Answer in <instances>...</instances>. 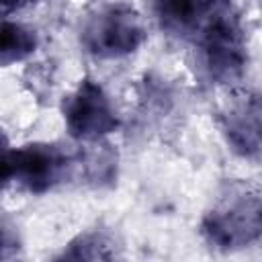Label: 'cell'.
<instances>
[{
	"mask_svg": "<svg viewBox=\"0 0 262 262\" xmlns=\"http://www.w3.org/2000/svg\"><path fill=\"white\" fill-rule=\"evenodd\" d=\"M66 158L51 145H25L12 149V178L20 180L31 192L49 190L63 174Z\"/></svg>",
	"mask_w": 262,
	"mask_h": 262,
	"instance_id": "cell-5",
	"label": "cell"
},
{
	"mask_svg": "<svg viewBox=\"0 0 262 262\" xmlns=\"http://www.w3.org/2000/svg\"><path fill=\"white\" fill-rule=\"evenodd\" d=\"M145 41V27L139 12L127 4L100 8L82 31L84 47L100 59L125 57Z\"/></svg>",
	"mask_w": 262,
	"mask_h": 262,
	"instance_id": "cell-3",
	"label": "cell"
},
{
	"mask_svg": "<svg viewBox=\"0 0 262 262\" xmlns=\"http://www.w3.org/2000/svg\"><path fill=\"white\" fill-rule=\"evenodd\" d=\"M113 256H115V252L111 250V244L98 233L80 235L61 254V258H72V260H104V258H113Z\"/></svg>",
	"mask_w": 262,
	"mask_h": 262,
	"instance_id": "cell-9",
	"label": "cell"
},
{
	"mask_svg": "<svg viewBox=\"0 0 262 262\" xmlns=\"http://www.w3.org/2000/svg\"><path fill=\"white\" fill-rule=\"evenodd\" d=\"M260 98L254 92L235 96L223 111V133L231 147L246 156L256 158L260 151Z\"/></svg>",
	"mask_w": 262,
	"mask_h": 262,
	"instance_id": "cell-6",
	"label": "cell"
},
{
	"mask_svg": "<svg viewBox=\"0 0 262 262\" xmlns=\"http://www.w3.org/2000/svg\"><path fill=\"white\" fill-rule=\"evenodd\" d=\"M63 121L72 137L82 141L100 139L119 127L117 113L94 80H82L63 102Z\"/></svg>",
	"mask_w": 262,
	"mask_h": 262,
	"instance_id": "cell-4",
	"label": "cell"
},
{
	"mask_svg": "<svg viewBox=\"0 0 262 262\" xmlns=\"http://www.w3.org/2000/svg\"><path fill=\"white\" fill-rule=\"evenodd\" d=\"M203 235L221 250H235L254 244L262 231L258 190L235 186L203 217Z\"/></svg>",
	"mask_w": 262,
	"mask_h": 262,
	"instance_id": "cell-2",
	"label": "cell"
},
{
	"mask_svg": "<svg viewBox=\"0 0 262 262\" xmlns=\"http://www.w3.org/2000/svg\"><path fill=\"white\" fill-rule=\"evenodd\" d=\"M205 63L213 78L231 82L242 76L248 53L239 14L231 0H201L194 25Z\"/></svg>",
	"mask_w": 262,
	"mask_h": 262,
	"instance_id": "cell-1",
	"label": "cell"
},
{
	"mask_svg": "<svg viewBox=\"0 0 262 262\" xmlns=\"http://www.w3.org/2000/svg\"><path fill=\"white\" fill-rule=\"evenodd\" d=\"M18 246H20V244H18L16 231H14L10 225H6L4 221H0V260L16 256Z\"/></svg>",
	"mask_w": 262,
	"mask_h": 262,
	"instance_id": "cell-10",
	"label": "cell"
},
{
	"mask_svg": "<svg viewBox=\"0 0 262 262\" xmlns=\"http://www.w3.org/2000/svg\"><path fill=\"white\" fill-rule=\"evenodd\" d=\"M201 0H154L162 25L170 31H184L194 25Z\"/></svg>",
	"mask_w": 262,
	"mask_h": 262,
	"instance_id": "cell-8",
	"label": "cell"
},
{
	"mask_svg": "<svg viewBox=\"0 0 262 262\" xmlns=\"http://www.w3.org/2000/svg\"><path fill=\"white\" fill-rule=\"evenodd\" d=\"M23 0H0V10H12V8H16L18 4H20Z\"/></svg>",
	"mask_w": 262,
	"mask_h": 262,
	"instance_id": "cell-12",
	"label": "cell"
},
{
	"mask_svg": "<svg viewBox=\"0 0 262 262\" xmlns=\"http://www.w3.org/2000/svg\"><path fill=\"white\" fill-rule=\"evenodd\" d=\"M37 49V33L14 20H0V66L27 59Z\"/></svg>",
	"mask_w": 262,
	"mask_h": 262,
	"instance_id": "cell-7",
	"label": "cell"
},
{
	"mask_svg": "<svg viewBox=\"0 0 262 262\" xmlns=\"http://www.w3.org/2000/svg\"><path fill=\"white\" fill-rule=\"evenodd\" d=\"M12 149L8 147V139L0 129V190L12 180Z\"/></svg>",
	"mask_w": 262,
	"mask_h": 262,
	"instance_id": "cell-11",
	"label": "cell"
}]
</instances>
